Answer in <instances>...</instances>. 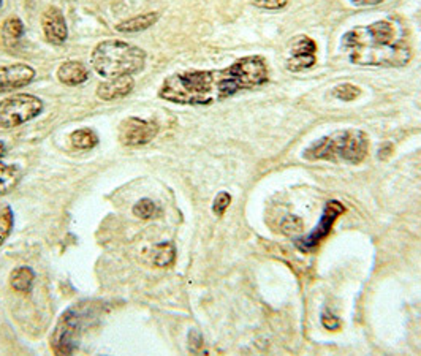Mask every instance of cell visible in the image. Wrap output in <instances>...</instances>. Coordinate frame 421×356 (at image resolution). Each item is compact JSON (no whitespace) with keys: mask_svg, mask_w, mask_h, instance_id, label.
<instances>
[{"mask_svg":"<svg viewBox=\"0 0 421 356\" xmlns=\"http://www.w3.org/2000/svg\"><path fill=\"white\" fill-rule=\"evenodd\" d=\"M87 317V307L84 303L71 307L59 320L53 334V350L60 355H70L78 345L80 335L83 333L84 320Z\"/></svg>","mask_w":421,"mask_h":356,"instance_id":"6","label":"cell"},{"mask_svg":"<svg viewBox=\"0 0 421 356\" xmlns=\"http://www.w3.org/2000/svg\"><path fill=\"white\" fill-rule=\"evenodd\" d=\"M230 203H232V195H230L228 192H220L217 196L214 198V203H213V212L215 214V216H224L225 211L228 209Z\"/></svg>","mask_w":421,"mask_h":356,"instance_id":"24","label":"cell"},{"mask_svg":"<svg viewBox=\"0 0 421 356\" xmlns=\"http://www.w3.org/2000/svg\"><path fill=\"white\" fill-rule=\"evenodd\" d=\"M2 3H3V0H0V8H2Z\"/></svg>","mask_w":421,"mask_h":356,"instance_id":"28","label":"cell"},{"mask_svg":"<svg viewBox=\"0 0 421 356\" xmlns=\"http://www.w3.org/2000/svg\"><path fill=\"white\" fill-rule=\"evenodd\" d=\"M158 134V125L154 120L141 119V118H127L121 122L119 131H117V138L121 144L128 147L145 146L152 140H156Z\"/></svg>","mask_w":421,"mask_h":356,"instance_id":"8","label":"cell"},{"mask_svg":"<svg viewBox=\"0 0 421 356\" xmlns=\"http://www.w3.org/2000/svg\"><path fill=\"white\" fill-rule=\"evenodd\" d=\"M133 89H135L133 76H119V78H110L100 83L95 94L104 101H115L132 94Z\"/></svg>","mask_w":421,"mask_h":356,"instance_id":"12","label":"cell"},{"mask_svg":"<svg viewBox=\"0 0 421 356\" xmlns=\"http://www.w3.org/2000/svg\"><path fill=\"white\" fill-rule=\"evenodd\" d=\"M250 3L266 12H279L289 5V0H250Z\"/></svg>","mask_w":421,"mask_h":356,"instance_id":"23","label":"cell"},{"mask_svg":"<svg viewBox=\"0 0 421 356\" xmlns=\"http://www.w3.org/2000/svg\"><path fill=\"white\" fill-rule=\"evenodd\" d=\"M317 64V43L307 35H300L291 43L289 58H287V68L291 73L309 70Z\"/></svg>","mask_w":421,"mask_h":356,"instance_id":"9","label":"cell"},{"mask_svg":"<svg viewBox=\"0 0 421 356\" xmlns=\"http://www.w3.org/2000/svg\"><path fill=\"white\" fill-rule=\"evenodd\" d=\"M35 281V272L29 266H19L10 276V287L16 293H29Z\"/></svg>","mask_w":421,"mask_h":356,"instance_id":"17","label":"cell"},{"mask_svg":"<svg viewBox=\"0 0 421 356\" xmlns=\"http://www.w3.org/2000/svg\"><path fill=\"white\" fill-rule=\"evenodd\" d=\"M3 155H5V144L2 141H0V160L3 159Z\"/></svg>","mask_w":421,"mask_h":356,"instance_id":"27","label":"cell"},{"mask_svg":"<svg viewBox=\"0 0 421 356\" xmlns=\"http://www.w3.org/2000/svg\"><path fill=\"white\" fill-rule=\"evenodd\" d=\"M42 29L45 38L54 47H60L69 37V27L62 12L58 7H49L42 16Z\"/></svg>","mask_w":421,"mask_h":356,"instance_id":"11","label":"cell"},{"mask_svg":"<svg viewBox=\"0 0 421 356\" xmlns=\"http://www.w3.org/2000/svg\"><path fill=\"white\" fill-rule=\"evenodd\" d=\"M359 95H361V89L352 83L337 84L336 88L333 89V97L341 101H353L357 100Z\"/></svg>","mask_w":421,"mask_h":356,"instance_id":"21","label":"cell"},{"mask_svg":"<svg viewBox=\"0 0 421 356\" xmlns=\"http://www.w3.org/2000/svg\"><path fill=\"white\" fill-rule=\"evenodd\" d=\"M23 170L18 165H8L0 160V195L10 193L19 184Z\"/></svg>","mask_w":421,"mask_h":356,"instance_id":"16","label":"cell"},{"mask_svg":"<svg viewBox=\"0 0 421 356\" xmlns=\"http://www.w3.org/2000/svg\"><path fill=\"white\" fill-rule=\"evenodd\" d=\"M13 211L8 205H0V246L7 241L10 233L13 230Z\"/></svg>","mask_w":421,"mask_h":356,"instance_id":"20","label":"cell"},{"mask_svg":"<svg viewBox=\"0 0 421 356\" xmlns=\"http://www.w3.org/2000/svg\"><path fill=\"white\" fill-rule=\"evenodd\" d=\"M70 142L78 151H91L99 144V136L92 129H78L70 135Z\"/></svg>","mask_w":421,"mask_h":356,"instance_id":"18","label":"cell"},{"mask_svg":"<svg viewBox=\"0 0 421 356\" xmlns=\"http://www.w3.org/2000/svg\"><path fill=\"white\" fill-rule=\"evenodd\" d=\"M385 2V0H350V3L357 7H376V5Z\"/></svg>","mask_w":421,"mask_h":356,"instance_id":"26","label":"cell"},{"mask_svg":"<svg viewBox=\"0 0 421 356\" xmlns=\"http://www.w3.org/2000/svg\"><path fill=\"white\" fill-rule=\"evenodd\" d=\"M344 212H346V206H344L339 200L326 201L325 206H323L320 220H318V223L314 227V230H312L309 235L302 236L295 241L298 251L302 253H309L312 251H315V249L320 246L328 236H330L336 220Z\"/></svg>","mask_w":421,"mask_h":356,"instance_id":"7","label":"cell"},{"mask_svg":"<svg viewBox=\"0 0 421 356\" xmlns=\"http://www.w3.org/2000/svg\"><path fill=\"white\" fill-rule=\"evenodd\" d=\"M133 216H136L138 218H143V220H147V218H151L156 216L157 212V206L156 203L152 200H149V198H141L140 201L135 203V206H133Z\"/></svg>","mask_w":421,"mask_h":356,"instance_id":"22","label":"cell"},{"mask_svg":"<svg viewBox=\"0 0 421 356\" xmlns=\"http://www.w3.org/2000/svg\"><path fill=\"white\" fill-rule=\"evenodd\" d=\"M59 83L65 86H80L89 79V68L78 60H67L58 68Z\"/></svg>","mask_w":421,"mask_h":356,"instance_id":"13","label":"cell"},{"mask_svg":"<svg viewBox=\"0 0 421 356\" xmlns=\"http://www.w3.org/2000/svg\"><path fill=\"white\" fill-rule=\"evenodd\" d=\"M24 35V24L18 16H10L2 24V40L7 48H13L21 42Z\"/></svg>","mask_w":421,"mask_h":356,"instance_id":"15","label":"cell"},{"mask_svg":"<svg viewBox=\"0 0 421 356\" xmlns=\"http://www.w3.org/2000/svg\"><path fill=\"white\" fill-rule=\"evenodd\" d=\"M269 81L268 62L263 55H245L217 70H189L169 75L158 97L174 105L209 106L241 92L258 89Z\"/></svg>","mask_w":421,"mask_h":356,"instance_id":"1","label":"cell"},{"mask_svg":"<svg viewBox=\"0 0 421 356\" xmlns=\"http://www.w3.org/2000/svg\"><path fill=\"white\" fill-rule=\"evenodd\" d=\"M91 64L95 73L106 79L133 76L145 68L146 53L122 40H104L92 51Z\"/></svg>","mask_w":421,"mask_h":356,"instance_id":"4","label":"cell"},{"mask_svg":"<svg viewBox=\"0 0 421 356\" xmlns=\"http://www.w3.org/2000/svg\"><path fill=\"white\" fill-rule=\"evenodd\" d=\"M341 49L348 62L359 67L399 68L413 55L407 29L396 19H378L350 29L342 35Z\"/></svg>","mask_w":421,"mask_h":356,"instance_id":"2","label":"cell"},{"mask_svg":"<svg viewBox=\"0 0 421 356\" xmlns=\"http://www.w3.org/2000/svg\"><path fill=\"white\" fill-rule=\"evenodd\" d=\"M158 19H160V13L158 12H149L138 14V16L128 18L116 25V30L121 34H138L143 30H147L152 25H156Z\"/></svg>","mask_w":421,"mask_h":356,"instance_id":"14","label":"cell"},{"mask_svg":"<svg viewBox=\"0 0 421 356\" xmlns=\"http://www.w3.org/2000/svg\"><path fill=\"white\" fill-rule=\"evenodd\" d=\"M35 79V70L27 64L0 65V94L23 89Z\"/></svg>","mask_w":421,"mask_h":356,"instance_id":"10","label":"cell"},{"mask_svg":"<svg viewBox=\"0 0 421 356\" xmlns=\"http://www.w3.org/2000/svg\"><path fill=\"white\" fill-rule=\"evenodd\" d=\"M369 154V136L359 129L331 131L312 141L302 151V159L309 162H333V164L359 165Z\"/></svg>","mask_w":421,"mask_h":356,"instance_id":"3","label":"cell"},{"mask_svg":"<svg viewBox=\"0 0 421 356\" xmlns=\"http://www.w3.org/2000/svg\"><path fill=\"white\" fill-rule=\"evenodd\" d=\"M176 260V249L173 242H160L154 247L152 263L158 268H167Z\"/></svg>","mask_w":421,"mask_h":356,"instance_id":"19","label":"cell"},{"mask_svg":"<svg viewBox=\"0 0 421 356\" xmlns=\"http://www.w3.org/2000/svg\"><path fill=\"white\" fill-rule=\"evenodd\" d=\"M322 327L328 329V331H336V329H339V327H341V322H339L336 315H333L331 312L325 310V312L322 314Z\"/></svg>","mask_w":421,"mask_h":356,"instance_id":"25","label":"cell"},{"mask_svg":"<svg viewBox=\"0 0 421 356\" xmlns=\"http://www.w3.org/2000/svg\"><path fill=\"white\" fill-rule=\"evenodd\" d=\"M43 101L32 94H14L0 100V129L10 130L27 124L43 113Z\"/></svg>","mask_w":421,"mask_h":356,"instance_id":"5","label":"cell"}]
</instances>
